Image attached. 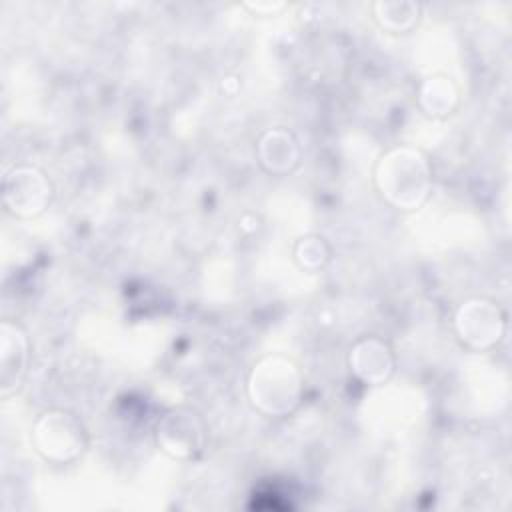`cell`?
<instances>
[{"label": "cell", "mask_w": 512, "mask_h": 512, "mask_svg": "<svg viewBox=\"0 0 512 512\" xmlns=\"http://www.w3.org/2000/svg\"><path fill=\"white\" fill-rule=\"evenodd\" d=\"M372 182L386 206L398 212H416L432 196V160L418 146L396 144L378 156Z\"/></svg>", "instance_id": "6da1fadb"}, {"label": "cell", "mask_w": 512, "mask_h": 512, "mask_svg": "<svg viewBox=\"0 0 512 512\" xmlns=\"http://www.w3.org/2000/svg\"><path fill=\"white\" fill-rule=\"evenodd\" d=\"M246 398L262 416L286 418L304 398V372L300 364L280 352L258 358L246 376Z\"/></svg>", "instance_id": "7a4b0ae2"}, {"label": "cell", "mask_w": 512, "mask_h": 512, "mask_svg": "<svg viewBox=\"0 0 512 512\" xmlns=\"http://www.w3.org/2000/svg\"><path fill=\"white\" fill-rule=\"evenodd\" d=\"M30 440L36 454L46 462L72 464L88 450L90 434L76 412L54 406L34 418Z\"/></svg>", "instance_id": "3957f363"}, {"label": "cell", "mask_w": 512, "mask_h": 512, "mask_svg": "<svg viewBox=\"0 0 512 512\" xmlns=\"http://www.w3.org/2000/svg\"><path fill=\"white\" fill-rule=\"evenodd\" d=\"M452 330L464 348L490 352L506 338L508 314L502 304L490 296H470L456 306Z\"/></svg>", "instance_id": "277c9868"}, {"label": "cell", "mask_w": 512, "mask_h": 512, "mask_svg": "<svg viewBox=\"0 0 512 512\" xmlns=\"http://www.w3.org/2000/svg\"><path fill=\"white\" fill-rule=\"evenodd\" d=\"M152 436L156 448L168 458L192 462L206 448L208 428L196 408L188 404H176L158 416Z\"/></svg>", "instance_id": "5b68a950"}, {"label": "cell", "mask_w": 512, "mask_h": 512, "mask_svg": "<svg viewBox=\"0 0 512 512\" xmlns=\"http://www.w3.org/2000/svg\"><path fill=\"white\" fill-rule=\"evenodd\" d=\"M56 194V186L46 170L36 164H14L2 176V206L18 220L42 216Z\"/></svg>", "instance_id": "8992f818"}, {"label": "cell", "mask_w": 512, "mask_h": 512, "mask_svg": "<svg viewBox=\"0 0 512 512\" xmlns=\"http://www.w3.org/2000/svg\"><path fill=\"white\" fill-rule=\"evenodd\" d=\"M348 370L364 386H382L386 384L398 366L396 352L392 344L376 334L360 336L352 342L346 356Z\"/></svg>", "instance_id": "52a82bcc"}, {"label": "cell", "mask_w": 512, "mask_h": 512, "mask_svg": "<svg viewBox=\"0 0 512 512\" xmlns=\"http://www.w3.org/2000/svg\"><path fill=\"white\" fill-rule=\"evenodd\" d=\"M32 358V342L26 328L18 320L0 322V396H14L28 374Z\"/></svg>", "instance_id": "ba28073f"}, {"label": "cell", "mask_w": 512, "mask_h": 512, "mask_svg": "<svg viewBox=\"0 0 512 512\" xmlns=\"http://www.w3.org/2000/svg\"><path fill=\"white\" fill-rule=\"evenodd\" d=\"M254 152L260 168L276 178L294 174L302 162V144L286 126H270L262 130L256 138Z\"/></svg>", "instance_id": "9c48e42d"}, {"label": "cell", "mask_w": 512, "mask_h": 512, "mask_svg": "<svg viewBox=\"0 0 512 512\" xmlns=\"http://www.w3.org/2000/svg\"><path fill=\"white\" fill-rule=\"evenodd\" d=\"M416 106L424 116L432 120H444L458 110L460 88L448 74H430L422 78L416 88Z\"/></svg>", "instance_id": "30bf717a"}, {"label": "cell", "mask_w": 512, "mask_h": 512, "mask_svg": "<svg viewBox=\"0 0 512 512\" xmlns=\"http://www.w3.org/2000/svg\"><path fill=\"white\" fill-rule=\"evenodd\" d=\"M370 10L380 30L388 34H408L418 28L424 6L414 0H376Z\"/></svg>", "instance_id": "8fae6325"}, {"label": "cell", "mask_w": 512, "mask_h": 512, "mask_svg": "<svg viewBox=\"0 0 512 512\" xmlns=\"http://www.w3.org/2000/svg\"><path fill=\"white\" fill-rule=\"evenodd\" d=\"M292 258L304 272H320L332 260V246L322 234H304L292 246Z\"/></svg>", "instance_id": "7c38bea8"}, {"label": "cell", "mask_w": 512, "mask_h": 512, "mask_svg": "<svg viewBox=\"0 0 512 512\" xmlns=\"http://www.w3.org/2000/svg\"><path fill=\"white\" fill-rule=\"evenodd\" d=\"M242 6L254 16H276L288 4L286 2H242Z\"/></svg>", "instance_id": "4fadbf2b"}]
</instances>
